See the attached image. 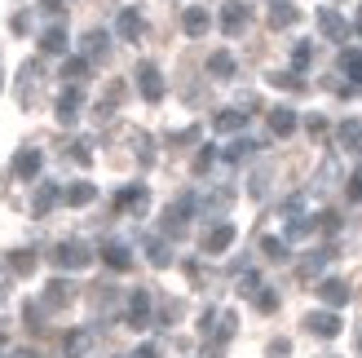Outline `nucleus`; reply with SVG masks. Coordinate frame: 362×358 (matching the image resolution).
Listing matches in <instances>:
<instances>
[{"label":"nucleus","instance_id":"obj_21","mask_svg":"<svg viewBox=\"0 0 362 358\" xmlns=\"http://www.w3.org/2000/svg\"><path fill=\"white\" fill-rule=\"evenodd\" d=\"M62 200V186H53V182H45L40 190H35V200H31V212H35V217H45V212L53 208V204H58Z\"/></svg>","mask_w":362,"mask_h":358},{"label":"nucleus","instance_id":"obj_17","mask_svg":"<svg viewBox=\"0 0 362 358\" xmlns=\"http://www.w3.org/2000/svg\"><path fill=\"white\" fill-rule=\"evenodd\" d=\"M208 27H212V18H208V9H199V5H190L186 13H181V31H186V35H208Z\"/></svg>","mask_w":362,"mask_h":358},{"label":"nucleus","instance_id":"obj_15","mask_svg":"<svg viewBox=\"0 0 362 358\" xmlns=\"http://www.w3.org/2000/svg\"><path fill=\"white\" fill-rule=\"evenodd\" d=\"M115 31L124 35V40H141V31H146V23H141V13H137V9H119V18H115Z\"/></svg>","mask_w":362,"mask_h":358},{"label":"nucleus","instance_id":"obj_24","mask_svg":"<svg viewBox=\"0 0 362 358\" xmlns=\"http://www.w3.org/2000/svg\"><path fill=\"white\" fill-rule=\"evenodd\" d=\"M40 53H49V58H62V53H66V31H62V27H49V31L40 35Z\"/></svg>","mask_w":362,"mask_h":358},{"label":"nucleus","instance_id":"obj_48","mask_svg":"<svg viewBox=\"0 0 362 358\" xmlns=\"http://www.w3.org/2000/svg\"><path fill=\"white\" fill-rule=\"evenodd\" d=\"M9 358H35V354H31V350H13Z\"/></svg>","mask_w":362,"mask_h":358},{"label":"nucleus","instance_id":"obj_14","mask_svg":"<svg viewBox=\"0 0 362 358\" xmlns=\"http://www.w3.org/2000/svg\"><path fill=\"white\" fill-rule=\"evenodd\" d=\"M247 27V5H239V0H230V5L221 9V31L226 35H239Z\"/></svg>","mask_w":362,"mask_h":358},{"label":"nucleus","instance_id":"obj_43","mask_svg":"<svg viewBox=\"0 0 362 358\" xmlns=\"http://www.w3.org/2000/svg\"><path fill=\"white\" fill-rule=\"evenodd\" d=\"M274 84H279V88H292V93H296V88H305L296 71H292V76H274Z\"/></svg>","mask_w":362,"mask_h":358},{"label":"nucleus","instance_id":"obj_18","mask_svg":"<svg viewBox=\"0 0 362 358\" xmlns=\"http://www.w3.org/2000/svg\"><path fill=\"white\" fill-rule=\"evenodd\" d=\"M336 142H340L349 155H358V151H362V120H345V124L336 129Z\"/></svg>","mask_w":362,"mask_h":358},{"label":"nucleus","instance_id":"obj_27","mask_svg":"<svg viewBox=\"0 0 362 358\" xmlns=\"http://www.w3.org/2000/svg\"><path fill=\"white\" fill-rule=\"evenodd\" d=\"M247 155H257V142L239 137V142H230V146H226V164H243Z\"/></svg>","mask_w":362,"mask_h":358},{"label":"nucleus","instance_id":"obj_2","mask_svg":"<svg viewBox=\"0 0 362 358\" xmlns=\"http://www.w3.org/2000/svg\"><path fill=\"white\" fill-rule=\"evenodd\" d=\"M194 212H199V200H194V195H181V200L164 212V230H168V235H181V230H186V221L194 217Z\"/></svg>","mask_w":362,"mask_h":358},{"label":"nucleus","instance_id":"obj_31","mask_svg":"<svg viewBox=\"0 0 362 358\" xmlns=\"http://www.w3.org/2000/svg\"><path fill=\"white\" fill-rule=\"evenodd\" d=\"M35 84H40V62L23 67V102H35Z\"/></svg>","mask_w":362,"mask_h":358},{"label":"nucleus","instance_id":"obj_20","mask_svg":"<svg viewBox=\"0 0 362 358\" xmlns=\"http://www.w3.org/2000/svg\"><path fill=\"white\" fill-rule=\"evenodd\" d=\"M71 296H76V288H71L66 279H53L49 288H45V306H53V310H62V306H71Z\"/></svg>","mask_w":362,"mask_h":358},{"label":"nucleus","instance_id":"obj_29","mask_svg":"<svg viewBox=\"0 0 362 358\" xmlns=\"http://www.w3.org/2000/svg\"><path fill=\"white\" fill-rule=\"evenodd\" d=\"M9 270H13V275H31V270H35V253H31V248H18V253H9Z\"/></svg>","mask_w":362,"mask_h":358},{"label":"nucleus","instance_id":"obj_45","mask_svg":"<svg viewBox=\"0 0 362 358\" xmlns=\"http://www.w3.org/2000/svg\"><path fill=\"white\" fill-rule=\"evenodd\" d=\"M71 159H76V164H88L93 155H88V146H84V142H76V146H71Z\"/></svg>","mask_w":362,"mask_h":358},{"label":"nucleus","instance_id":"obj_38","mask_svg":"<svg viewBox=\"0 0 362 358\" xmlns=\"http://www.w3.org/2000/svg\"><path fill=\"white\" fill-rule=\"evenodd\" d=\"M257 310H261V314H274V310H279V292H274V288H261V292H257Z\"/></svg>","mask_w":362,"mask_h":358},{"label":"nucleus","instance_id":"obj_41","mask_svg":"<svg viewBox=\"0 0 362 358\" xmlns=\"http://www.w3.org/2000/svg\"><path fill=\"white\" fill-rule=\"evenodd\" d=\"M345 195H349V200H354V204L362 200V168H358V173L349 177V186H345Z\"/></svg>","mask_w":362,"mask_h":358},{"label":"nucleus","instance_id":"obj_19","mask_svg":"<svg viewBox=\"0 0 362 358\" xmlns=\"http://www.w3.org/2000/svg\"><path fill=\"white\" fill-rule=\"evenodd\" d=\"M292 23H296V5H292V0H269V27L283 31Z\"/></svg>","mask_w":362,"mask_h":358},{"label":"nucleus","instance_id":"obj_11","mask_svg":"<svg viewBox=\"0 0 362 358\" xmlns=\"http://www.w3.org/2000/svg\"><path fill=\"white\" fill-rule=\"evenodd\" d=\"M88 350H93V332L88 328H76V332L62 336V354L66 358H88Z\"/></svg>","mask_w":362,"mask_h":358},{"label":"nucleus","instance_id":"obj_5","mask_svg":"<svg viewBox=\"0 0 362 358\" xmlns=\"http://www.w3.org/2000/svg\"><path fill=\"white\" fill-rule=\"evenodd\" d=\"M305 332L322 336V341H332V336H340V314L336 310H314L310 318H305Z\"/></svg>","mask_w":362,"mask_h":358},{"label":"nucleus","instance_id":"obj_44","mask_svg":"<svg viewBox=\"0 0 362 358\" xmlns=\"http://www.w3.org/2000/svg\"><path fill=\"white\" fill-rule=\"evenodd\" d=\"M305 129H310L314 137H322V133H327V120H322V115H310V120H305Z\"/></svg>","mask_w":362,"mask_h":358},{"label":"nucleus","instance_id":"obj_8","mask_svg":"<svg viewBox=\"0 0 362 358\" xmlns=\"http://www.w3.org/2000/svg\"><path fill=\"white\" fill-rule=\"evenodd\" d=\"M318 31L327 35V40H345L349 35V23H345V13H336V9H318Z\"/></svg>","mask_w":362,"mask_h":358},{"label":"nucleus","instance_id":"obj_1","mask_svg":"<svg viewBox=\"0 0 362 358\" xmlns=\"http://www.w3.org/2000/svg\"><path fill=\"white\" fill-rule=\"evenodd\" d=\"M88 261H93V248L80 243V239H66V243L53 248V265H58V270H84Z\"/></svg>","mask_w":362,"mask_h":358},{"label":"nucleus","instance_id":"obj_46","mask_svg":"<svg viewBox=\"0 0 362 358\" xmlns=\"http://www.w3.org/2000/svg\"><path fill=\"white\" fill-rule=\"evenodd\" d=\"M40 13H49V18H58V13H62V0H40Z\"/></svg>","mask_w":362,"mask_h":358},{"label":"nucleus","instance_id":"obj_35","mask_svg":"<svg viewBox=\"0 0 362 358\" xmlns=\"http://www.w3.org/2000/svg\"><path fill=\"white\" fill-rule=\"evenodd\" d=\"M234 328H239V318H234V314H221V323H216V350H221L230 336H234Z\"/></svg>","mask_w":362,"mask_h":358},{"label":"nucleus","instance_id":"obj_9","mask_svg":"<svg viewBox=\"0 0 362 358\" xmlns=\"http://www.w3.org/2000/svg\"><path fill=\"white\" fill-rule=\"evenodd\" d=\"M124 318H129V328H146L151 323V292H129V314H124Z\"/></svg>","mask_w":362,"mask_h":358},{"label":"nucleus","instance_id":"obj_10","mask_svg":"<svg viewBox=\"0 0 362 358\" xmlns=\"http://www.w3.org/2000/svg\"><path fill=\"white\" fill-rule=\"evenodd\" d=\"M102 261L111 265V270H129V265H133V248L119 243V239H106L102 243Z\"/></svg>","mask_w":362,"mask_h":358},{"label":"nucleus","instance_id":"obj_49","mask_svg":"<svg viewBox=\"0 0 362 358\" xmlns=\"http://www.w3.org/2000/svg\"><path fill=\"white\" fill-rule=\"evenodd\" d=\"M354 31H358V35H362V9H358V18H354Z\"/></svg>","mask_w":362,"mask_h":358},{"label":"nucleus","instance_id":"obj_47","mask_svg":"<svg viewBox=\"0 0 362 358\" xmlns=\"http://www.w3.org/2000/svg\"><path fill=\"white\" fill-rule=\"evenodd\" d=\"M133 358H159V350H155V345H137Z\"/></svg>","mask_w":362,"mask_h":358},{"label":"nucleus","instance_id":"obj_30","mask_svg":"<svg viewBox=\"0 0 362 358\" xmlns=\"http://www.w3.org/2000/svg\"><path fill=\"white\" fill-rule=\"evenodd\" d=\"M310 62H314V45L310 40L292 45V71H296V76H300V71H310Z\"/></svg>","mask_w":362,"mask_h":358},{"label":"nucleus","instance_id":"obj_40","mask_svg":"<svg viewBox=\"0 0 362 358\" xmlns=\"http://www.w3.org/2000/svg\"><path fill=\"white\" fill-rule=\"evenodd\" d=\"M212 159H216V151L204 146V151H199V159H194V173H208V168H212Z\"/></svg>","mask_w":362,"mask_h":358},{"label":"nucleus","instance_id":"obj_32","mask_svg":"<svg viewBox=\"0 0 362 358\" xmlns=\"http://www.w3.org/2000/svg\"><path fill=\"white\" fill-rule=\"evenodd\" d=\"M340 67L354 76V84H362V53H358V49H345V53H340Z\"/></svg>","mask_w":362,"mask_h":358},{"label":"nucleus","instance_id":"obj_6","mask_svg":"<svg viewBox=\"0 0 362 358\" xmlns=\"http://www.w3.org/2000/svg\"><path fill=\"white\" fill-rule=\"evenodd\" d=\"M199 243H204V253H208V257L226 253V248L234 243V226H230V221H216V226L204 230V239H199Z\"/></svg>","mask_w":362,"mask_h":358},{"label":"nucleus","instance_id":"obj_28","mask_svg":"<svg viewBox=\"0 0 362 358\" xmlns=\"http://www.w3.org/2000/svg\"><path fill=\"white\" fill-rule=\"evenodd\" d=\"M146 257H151V265H168V261H173V248L159 239V235H151V239H146Z\"/></svg>","mask_w":362,"mask_h":358},{"label":"nucleus","instance_id":"obj_50","mask_svg":"<svg viewBox=\"0 0 362 358\" xmlns=\"http://www.w3.org/2000/svg\"><path fill=\"white\" fill-rule=\"evenodd\" d=\"M5 283H9V279H5V270H0V292H5Z\"/></svg>","mask_w":362,"mask_h":358},{"label":"nucleus","instance_id":"obj_3","mask_svg":"<svg viewBox=\"0 0 362 358\" xmlns=\"http://www.w3.org/2000/svg\"><path fill=\"white\" fill-rule=\"evenodd\" d=\"M137 88H141V98H146V102L164 98V76H159L155 62H137Z\"/></svg>","mask_w":362,"mask_h":358},{"label":"nucleus","instance_id":"obj_36","mask_svg":"<svg viewBox=\"0 0 362 358\" xmlns=\"http://www.w3.org/2000/svg\"><path fill=\"white\" fill-rule=\"evenodd\" d=\"M305 235H314L310 217H292V221H287V239H305Z\"/></svg>","mask_w":362,"mask_h":358},{"label":"nucleus","instance_id":"obj_37","mask_svg":"<svg viewBox=\"0 0 362 358\" xmlns=\"http://www.w3.org/2000/svg\"><path fill=\"white\" fill-rule=\"evenodd\" d=\"M261 253H265V257H274V261H287V243L269 235V239H261Z\"/></svg>","mask_w":362,"mask_h":358},{"label":"nucleus","instance_id":"obj_26","mask_svg":"<svg viewBox=\"0 0 362 358\" xmlns=\"http://www.w3.org/2000/svg\"><path fill=\"white\" fill-rule=\"evenodd\" d=\"M208 71H212L216 80H230V76H234L239 67H234V58H230V53L221 49V53H212V58H208Z\"/></svg>","mask_w":362,"mask_h":358},{"label":"nucleus","instance_id":"obj_22","mask_svg":"<svg viewBox=\"0 0 362 358\" xmlns=\"http://www.w3.org/2000/svg\"><path fill=\"white\" fill-rule=\"evenodd\" d=\"M216 133H239L243 129V124H247V115L239 111V106H226V111H216Z\"/></svg>","mask_w":362,"mask_h":358},{"label":"nucleus","instance_id":"obj_4","mask_svg":"<svg viewBox=\"0 0 362 358\" xmlns=\"http://www.w3.org/2000/svg\"><path fill=\"white\" fill-rule=\"evenodd\" d=\"M146 204H151V190L141 186V182L124 186V190L115 195V208H119V212H137V217H141V212H146Z\"/></svg>","mask_w":362,"mask_h":358},{"label":"nucleus","instance_id":"obj_16","mask_svg":"<svg viewBox=\"0 0 362 358\" xmlns=\"http://www.w3.org/2000/svg\"><path fill=\"white\" fill-rule=\"evenodd\" d=\"M62 200H66L71 208H88V204L98 200V186H93V182H71V186L62 190Z\"/></svg>","mask_w":362,"mask_h":358},{"label":"nucleus","instance_id":"obj_42","mask_svg":"<svg viewBox=\"0 0 362 358\" xmlns=\"http://www.w3.org/2000/svg\"><path fill=\"white\" fill-rule=\"evenodd\" d=\"M9 27H13V35H27V31H31V18H27V13H13Z\"/></svg>","mask_w":362,"mask_h":358},{"label":"nucleus","instance_id":"obj_23","mask_svg":"<svg viewBox=\"0 0 362 358\" xmlns=\"http://www.w3.org/2000/svg\"><path fill=\"white\" fill-rule=\"evenodd\" d=\"M13 173L23 177V182H31V177H40V151H18V159H13Z\"/></svg>","mask_w":362,"mask_h":358},{"label":"nucleus","instance_id":"obj_39","mask_svg":"<svg viewBox=\"0 0 362 358\" xmlns=\"http://www.w3.org/2000/svg\"><path fill=\"white\" fill-rule=\"evenodd\" d=\"M239 292H243V296H257V292H261V275H257V270H247V275L239 279Z\"/></svg>","mask_w":362,"mask_h":358},{"label":"nucleus","instance_id":"obj_25","mask_svg":"<svg viewBox=\"0 0 362 358\" xmlns=\"http://www.w3.org/2000/svg\"><path fill=\"white\" fill-rule=\"evenodd\" d=\"M80 102H84L80 88H66V93L58 98V120H62V124H71V120H76V111H80Z\"/></svg>","mask_w":362,"mask_h":358},{"label":"nucleus","instance_id":"obj_13","mask_svg":"<svg viewBox=\"0 0 362 358\" xmlns=\"http://www.w3.org/2000/svg\"><path fill=\"white\" fill-rule=\"evenodd\" d=\"M269 133L274 137H292L296 133V111L292 106H274V111H269Z\"/></svg>","mask_w":362,"mask_h":358},{"label":"nucleus","instance_id":"obj_34","mask_svg":"<svg viewBox=\"0 0 362 358\" xmlns=\"http://www.w3.org/2000/svg\"><path fill=\"white\" fill-rule=\"evenodd\" d=\"M327 261H332V253H314V257H305V261H300V279H314Z\"/></svg>","mask_w":362,"mask_h":358},{"label":"nucleus","instance_id":"obj_7","mask_svg":"<svg viewBox=\"0 0 362 358\" xmlns=\"http://www.w3.org/2000/svg\"><path fill=\"white\" fill-rule=\"evenodd\" d=\"M80 49H84V53H80L84 62H106V53H111V35H106V31H98V27H93V31H84V40H80Z\"/></svg>","mask_w":362,"mask_h":358},{"label":"nucleus","instance_id":"obj_12","mask_svg":"<svg viewBox=\"0 0 362 358\" xmlns=\"http://www.w3.org/2000/svg\"><path fill=\"white\" fill-rule=\"evenodd\" d=\"M318 296L327 301L332 310H340V306H349V283L345 279H322L318 283Z\"/></svg>","mask_w":362,"mask_h":358},{"label":"nucleus","instance_id":"obj_33","mask_svg":"<svg viewBox=\"0 0 362 358\" xmlns=\"http://www.w3.org/2000/svg\"><path fill=\"white\" fill-rule=\"evenodd\" d=\"M88 71H93V62H84V58H66V67H62V80H84Z\"/></svg>","mask_w":362,"mask_h":358}]
</instances>
